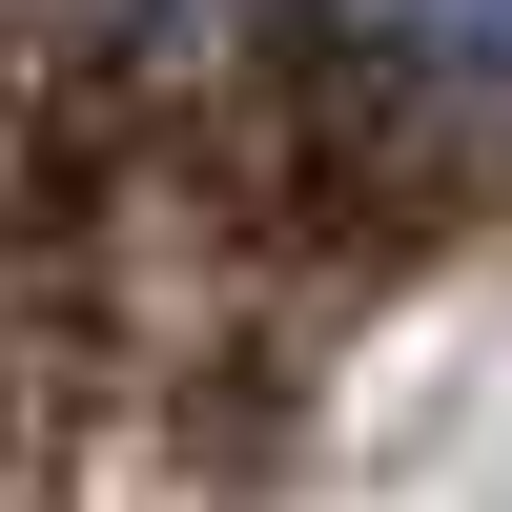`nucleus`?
<instances>
[{
    "label": "nucleus",
    "instance_id": "1",
    "mask_svg": "<svg viewBox=\"0 0 512 512\" xmlns=\"http://www.w3.org/2000/svg\"><path fill=\"white\" fill-rule=\"evenodd\" d=\"M369 41H410L451 82H512V0H369Z\"/></svg>",
    "mask_w": 512,
    "mask_h": 512
}]
</instances>
